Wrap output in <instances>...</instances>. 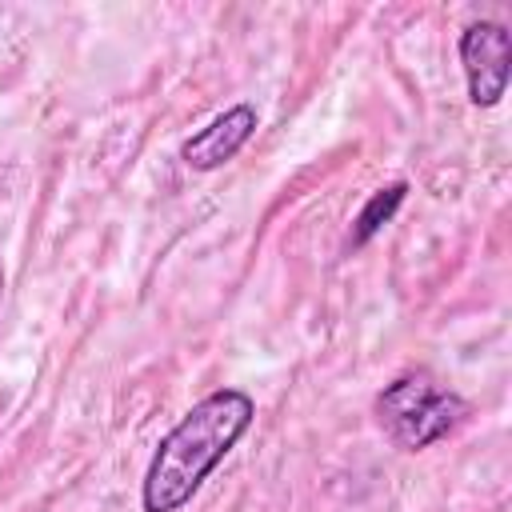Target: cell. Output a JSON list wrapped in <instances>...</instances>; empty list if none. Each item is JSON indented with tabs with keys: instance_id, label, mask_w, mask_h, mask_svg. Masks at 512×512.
<instances>
[{
	"instance_id": "1",
	"label": "cell",
	"mask_w": 512,
	"mask_h": 512,
	"mask_svg": "<svg viewBox=\"0 0 512 512\" xmlns=\"http://www.w3.org/2000/svg\"><path fill=\"white\" fill-rule=\"evenodd\" d=\"M252 416L256 400L244 388H216L196 400L156 444L140 484V508L180 512L216 472V464L240 444V436L252 428Z\"/></svg>"
},
{
	"instance_id": "2",
	"label": "cell",
	"mask_w": 512,
	"mask_h": 512,
	"mask_svg": "<svg viewBox=\"0 0 512 512\" xmlns=\"http://www.w3.org/2000/svg\"><path fill=\"white\" fill-rule=\"evenodd\" d=\"M372 412H376L380 432L400 452H424L436 440L452 436L468 420L472 408L456 388L440 384L424 368H412V372H400L396 380H388L376 392Z\"/></svg>"
},
{
	"instance_id": "3",
	"label": "cell",
	"mask_w": 512,
	"mask_h": 512,
	"mask_svg": "<svg viewBox=\"0 0 512 512\" xmlns=\"http://www.w3.org/2000/svg\"><path fill=\"white\" fill-rule=\"evenodd\" d=\"M460 68L468 84V100L476 108H496L508 92V68H512V36L500 20H476L460 32Z\"/></svg>"
},
{
	"instance_id": "4",
	"label": "cell",
	"mask_w": 512,
	"mask_h": 512,
	"mask_svg": "<svg viewBox=\"0 0 512 512\" xmlns=\"http://www.w3.org/2000/svg\"><path fill=\"white\" fill-rule=\"evenodd\" d=\"M256 124H260V116H256L252 104H232V108H224L220 116H212L200 132H192L180 144V160L188 168H196V172H216V168H224L252 140Z\"/></svg>"
},
{
	"instance_id": "5",
	"label": "cell",
	"mask_w": 512,
	"mask_h": 512,
	"mask_svg": "<svg viewBox=\"0 0 512 512\" xmlns=\"http://www.w3.org/2000/svg\"><path fill=\"white\" fill-rule=\"evenodd\" d=\"M404 196H408V180H392V184L376 188V192L364 200V208L356 212V220H352L348 248H364V244H368V240L396 216V208L404 204Z\"/></svg>"
},
{
	"instance_id": "6",
	"label": "cell",
	"mask_w": 512,
	"mask_h": 512,
	"mask_svg": "<svg viewBox=\"0 0 512 512\" xmlns=\"http://www.w3.org/2000/svg\"><path fill=\"white\" fill-rule=\"evenodd\" d=\"M0 296H4V264H0Z\"/></svg>"
}]
</instances>
